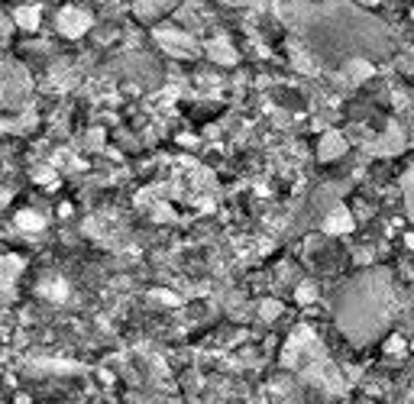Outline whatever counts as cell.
I'll return each mask as SVG.
<instances>
[{"label": "cell", "instance_id": "6da1fadb", "mask_svg": "<svg viewBox=\"0 0 414 404\" xmlns=\"http://www.w3.org/2000/svg\"><path fill=\"white\" fill-rule=\"evenodd\" d=\"M65 13L72 16V20H62V30L68 32V36H78V32L88 26V16L81 13V10H65Z\"/></svg>", "mask_w": 414, "mask_h": 404}, {"label": "cell", "instance_id": "7a4b0ae2", "mask_svg": "<svg viewBox=\"0 0 414 404\" xmlns=\"http://www.w3.org/2000/svg\"><path fill=\"white\" fill-rule=\"evenodd\" d=\"M324 146H327V149L320 152L324 159H330L334 152H337V156H340V152H343V139H340V136H327V139H324Z\"/></svg>", "mask_w": 414, "mask_h": 404}, {"label": "cell", "instance_id": "3957f363", "mask_svg": "<svg viewBox=\"0 0 414 404\" xmlns=\"http://www.w3.org/2000/svg\"><path fill=\"white\" fill-rule=\"evenodd\" d=\"M20 227H23V230H39L42 220L36 214H20Z\"/></svg>", "mask_w": 414, "mask_h": 404}]
</instances>
